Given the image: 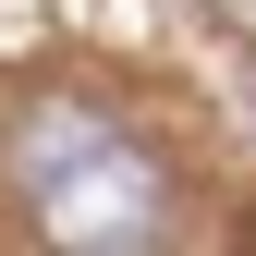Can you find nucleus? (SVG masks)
Instances as JSON below:
<instances>
[{
  "instance_id": "1",
  "label": "nucleus",
  "mask_w": 256,
  "mask_h": 256,
  "mask_svg": "<svg viewBox=\"0 0 256 256\" xmlns=\"http://www.w3.org/2000/svg\"><path fill=\"white\" fill-rule=\"evenodd\" d=\"M37 220H49L61 244H158V232H171V171L110 122V134L37 196Z\"/></svg>"
},
{
  "instance_id": "2",
  "label": "nucleus",
  "mask_w": 256,
  "mask_h": 256,
  "mask_svg": "<svg viewBox=\"0 0 256 256\" xmlns=\"http://www.w3.org/2000/svg\"><path fill=\"white\" fill-rule=\"evenodd\" d=\"M110 122H122V110L98 98V86H49V98H24V122H12V183H24V196H49V183L110 134Z\"/></svg>"
}]
</instances>
